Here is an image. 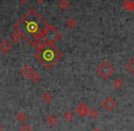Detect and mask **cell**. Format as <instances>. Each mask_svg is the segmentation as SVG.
Masks as SVG:
<instances>
[{"mask_svg": "<svg viewBox=\"0 0 134 131\" xmlns=\"http://www.w3.org/2000/svg\"><path fill=\"white\" fill-rule=\"evenodd\" d=\"M42 100L44 103L50 104L52 102V100H53V95L49 92H45L42 95Z\"/></svg>", "mask_w": 134, "mask_h": 131, "instance_id": "11", "label": "cell"}, {"mask_svg": "<svg viewBox=\"0 0 134 131\" xmlns=\"http://www.w3.org/2000/svg\"><path fill=\"white\" fill-rule=\"evenodd\" d=\"M37 1L38 2V3L42 4V3H44V1H45V0H37Z\"/></svg>", "mask_w": 134, "mask_h": 131, "instance_id": "24", "label": "cell"}, {"mask_svg": "<svg viewBox=\"0 0 134 131\" xmlns=\"http://www.w3.org/2000/svg\"><path fill=\"white\" fill-rule=\"evenodd\" d=\"M30 80H31L33 83H38L39 80H40V74H39L38 73H37V72H35V73H33V75L30 77Z\"/></svg>", "mask_w": 134, "mask_h": 131, "instance_id": "21", "label": "cell"}, {"mask_svg": "<svg viewBox=\"0 0 134 131\" xmlns=\"http://www.w3.org/2000/svg\"><path fill=\"white\" fill-rule=\"evenodd\" d=\"M133 4H134V2L131 1V0H125V1L123 2L124 9H126V10L132 12V10H133Z\"/></svg>", "mask_w": 134, "mask_h": 131, "instance_id": "13", "label": "cell"}, {"mask_svg": "<svg viewBox=\"0 0 134 131\" xmlns=\"http://www.w3.org/2000/svg\"><path fill=\"white\" fill-rule=\"evenodd\" d=\"M20 73H22V75L25 77H27V78H29L33 75V73H35V71L33 70V68L30 67V66L28 65H26L24 66L23 68L21 69V71H20Z\"/></svg>", "mask_w": 134, "mask_h": 131, "instance_id": "9", "label": "cell"}, {"mask_svg": "<svg viewBox=\"0 0 134 131\" xmlns=\"http://www.w3.org/2000/svg\"><path fill=\"white\" fill-rule=\"evenodd\" d=\"M88 114H90V117H91L92 119H96L97 117H99V111H98V109H96V108H92Z\"/></svg>", "mask_w": 134, "mask_h": 131, "instance_id": "20", "label": "cell"}, {"mask_svg": "<svg viewBox=\"0 0 134 131\" xmlns=\"http://www.w3.org/2000/svg\"><path fill=\"white\" fill-rule=\"evenodd\" d=\"M76 111L81 117H85L88 113H90V109L87 106V105L85 103H80V105L77 106Z\"/></svg>", "mask_w": 134, "mask_h": 131, "instance_id": "6", "label": "cell"}, {"mask_svg": "<svg viewBox=\"0 0 134 131\" xmlns=\"http://www.w3.org/2000/svg\"><path fill=\"white\" fill-rule=\"evenodd\" d=\"M16 119L18 121V122L23 123V122H25L26 119H27V115H26L24 112H18L16 115Z\"/></svg>", "mask_w": 134, "mask_h": 131, "instance_id": "15", "label": "cell"}, {"mask_svg": "<svg viewBox=\"0 0 134 131\" xmlns=\"http://www.w3.org/2000/svg\"><path fill=\"white\" fill-rule=\"evenodd\" d=\"M126 68H127V70L131 73V74L134 75V58H131V60H130V62H128Z\"/></svg>", "mask_w": 134, "mask_h": 131, "instance_id": "16", "label": "cell"}, {"mask_svg": "<svg viewBox=\"0 0 134 131\" xmlns=\"http://www.w3.org/2000/svg\"><path fill=\"white\" fill-rule=\"evenodd\" d=\"M12 44L7 41H3L0 42V52L2 53H8L12 50Z\"/></svg>", "mask_w": 134, "mask_h": 131, "instance_id": "8", "label": "cell"}, {"mask_svg": "<svg viewBox=\"0 0 134 131\" xmlns=\"http://www.w3.org/2000/svg\"><path fill=\"white\" fill-rule=\"evenodd\" d=\"M62 56V52L54 46H48L43 51H37L34 54V57L42 63L47 70L51 69L57 62H59Z\"/></svg>", "mask_w": 134, "mask_h": 131, "instance_id": "2", "label": "cell"}, {"mask_svg": "<svg viewBox=\"0 0 134 131\" xmlns=\"http://www.w3.org/2000/svg\"><path fill=\"white\" fill-rule=\"evenodd\" d=\"M3 130V126L1 125V123H0V131H2Z\"/></svg>", "mask_w": 134, "mask_h": 131, "instance_id": "26", "label": "cell"}, {"mask_svg": "<svg viewBox=\"0 0 134 131\" xmlns=\"http://www.w3.org/2000/svg\"><path fill=\"white\" fill-rule=\"evenodd\" d=\"M114 72H115L114 67L109 62H107V61L102 62L99 64V67L97 68V73H99V75L101 78H103L104 80L109 79L114 73Z\"/></svg>", "mask_w": 134, "mask_h": 131, "instance_id": "4", "label": "cell"}, {"mask_svg": "<svg viewBox=\"0 0 134 131\" xmlns=\"http://www.w3.org/2000/svg\"><path fill=\"white\" fill-rule=\"evenodd\" d=\"M34 46L36 47V49H37V51H43L44 49H46L47 47L48 46V44L47 43L46 39H45L44 37H41L39 39H37V41H36L35 45Z\"/></svg>", "mask_w": 134, "mask_h": 131, "instance_id": "7", "label": "cell"}, {"mask_svg": "<svg viewBox=\"0 0 134 131\" xmlns=\"http://www.w3.org/2000/svg\"><path fill=\"white\" fill-rule=\"evenodd\" d=\"M92 131H102L101 129H99V128H95L94 130H92Z\"/></svg>", "mask_w": 134, "mask_h": 131, "instance_id": "25", "label": "cell"}, {"mask_svg": "<svg viewBox=\"0 0 134 131\" xmlns=\"http://www.w3.org/2000/svg\"><path fill=\"white\" fill-rule=\"evenodd\" d=\"M18 1H19L21 4H25V3H27V2L28 1V0H18Z\"/></svg>", "mask_w": 134, "mask_h": 131, "instance_id": "23", "label": "cell"}, {"mask_svg": "<svg viewBox=\"0 0 134 131\" xmlns=\"http://www.w3.org/2000/svg\"><path fill=\"white\" fill-rule=\"evenodd\" d=\"M76 25H77L76 20H75L74 18H69V19H67V21H66V26H67L69 28H75V27H76Z\"/></svg>", "mask_w": 134, "mask_h": 131, "instance_id": "17", "label": "cell"}, {"mask_svg": "<svg viewBox=\"0 0 134 131\" xmlns=\"http://www.w3.org/2000/svg\"><path fill=\"white\" fill-rule=\"evenodd\" d=\"M71 7V2L69 0H60L58 2V7L61 10H68Z\"/></svg>", "mask_w": 134, "mask_h": 131, "instance_id": "10", "label": "cell"}, {"mask_svg": "<svg viewBox=\"0 0 134 131\" xmlns=\"http://www.w3.org/2000/svg\"><path fill=\"white\" fill-rule=\"evenodd\" d=\"M50 25L35 9L29 11L14 25L15 31L21 34L23 39L30 46H34L36 41L44 36Z\"/></svg>", "mask_w": 134, "mask_h": 131, "instance_id": "1", "label": "cell"}, {"mask_svg": "<svg viewBox=\"0 0 134 131\" xmlns=\"http://www.w3.org/2000/svg\"><path fill=\"white\" fill-rule=\"evenodd\" d=\"M63 117H64V119L65 120H67V121H71L73 118H74V114L72 113L71 111H67V112H65L64 113V115H63Z\"/></svg>", "mask_w": 134, "mask_h": 131, "instance_id": "19", "label": "cell"}, {"mask_svg": "<svg viewBox=\"0 0 134 131\" xmlns=\"http://www.w3.org/2000/svg\"><path fill=\"white\" fill-rule=\"evenodd\" d=\"M132 12L134 13V4H133V10H132Z\"/></svg>", "mask_w": 134, "mask_h": 131, "instance_id": "27", "label": "cell"}, {"mask_svg": "<svg viewBox=\"0 0 134 131\" xmlns=\"http://www.w3.org/2000/svg\"><path fill=\"white\" fill-rule=\"evenodd\" d=\"M43 37L45 38L47 43L48 44V46H54V44H56L62 37V34L55 27L50 25L49 28L46 31V33L44 34Z\"/></svg>", "mask_w": 134, "mask_h": 131, "instance_id": "3", "label": "cell"}, {"mask_svg": "<svg viewBox=\"0 0 134 131\" xmlns=\"http://www.w3.org/2000/svg\"><path fill=\"white\" fill-rule=\"evenodd\" d=\"M102 106L107 111H111L116 107V101L110 96H107L104 101L102 102Z\"/></svg>", "mask_w": 134, "mask_h": 131, "instance_id": "5", "label": "cell"}, {"mask_svg": "<svg viewBox=\"0 0 134 131\" xmlns=\"http://www.w3.org/2000/svg\"><path fill=\"white\" fill-rule=\"evenodd\" d=\"M57 123H58V118L53 115H50L49 117L47 118V124H48V126L54 127L55 125H57Z\"/></svg>", "mask_w": 134, "mask_h": 131, "instance_id": "14", "label": "cell"}, {"mask_svg": "<svg viewBox=\"0 0 134 131\" xmlns=\"http://www.w3.org/2000/svg\"><path fill=\"white\" fill-rule=\"evenodd\" d=\"M113 86L116 89H120L123 86V81L120 78H116L113 81Z\"/></svg>", "mask_w": 134, "mask_h": 131, "instance_id": "18", "label": "cell"}, {"mask_svg": "<svg viewBox=\"0 0 134 131\" xmlns=\"http://www.w3.org/2000/svg\"><path fill=\"white\" fill-rule=\"evenodd\" d=\"M22 36H21V34L20 33H18V31H15L14 33L11 35V37H10V39L13 41L14 43H18L20 41H21V39H22Z\"/></svg>", "mask_w": 134, "mask_h": 131, "instance_id": "12", "label": "cell"}, {"mask_svg": "<svg viewBox=\"0 0 134 131\" xmlns=\"http://www.w3.org/2000/svg\"><path fill=\"white\" fill-rule=\"evenodd\" d=\"M20 131H32V128L27 124H25L21 127L20 128Z\"/></svg>", "mask_w": 134, "mask_h": 131, "instance_id": "22", "label": "cell"}]
</instances>
